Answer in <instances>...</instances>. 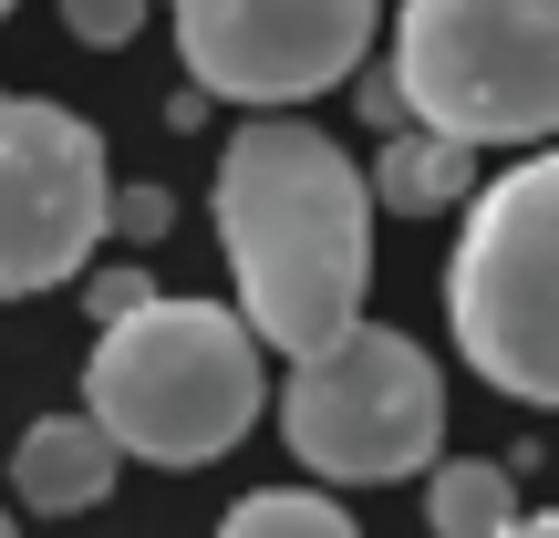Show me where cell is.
I'll return each mask as SVG.
<instances>
[{
  "label": "cell",
  "mask_w": 559,
  "mask_h": 538,
  "mask_svg": "<svg viewBox=\"0 0 559 538\" xmlns=\"http://www.w3.org/2000/svg\"><path fill=\"white\" fill-rule=\"evenodd\" d=\"M218 239L239 260V321L270 352H321L362 321L373 279V187L321 124L260 115L218 156Z\"/></svg>",
  "instance_id": "cell-1"
},
{
  "label": "cell",
  "mask_w": 559,
  "mask_h": 538,
  "mask_svg": "<svg viewBox=\"0 0 559 538\" xmlns=\"http://www.w3.org/2000/svg\"><path fill=\"white\" fill-rule=\"evenodd\" d=\"M83 415L115 435V456L207 466L260 425V342L218 300H156L145 290L83 352Z\"/></svg>",
  "instance_id": "cell-2"
},
{
  "label": "cell",
  "mask_w": 559,
  "mask_h": 538,
  "mask_svg": "<svg viewBox=\"0 0 559 538\" xmlns=\"http://www.w3.org/2000/svg\"><path fill=\"white\" fill-rule=\"evenodd\" d=\"M394 104L456 145H549L559 124V0H404Z\"/></svg>",
  "instance_id": "cell-3"
},
{
  "label": "cell",
  "mask_w": 559,
  "mask_h": 538,
  "mask_svg": "<svg viewBox=\"0 0 559 538\" xmlns=\"http://www.w3.org/2000/svg\"><path fill=\"white\" fill-rule=\"evenodd\" d=\"M445 321L508 404H559V166L539 145L498 187H477L445 270Z\"/></svg>",
  "instance_id": "cell-4"
},
{
  "label": "cell",
  "mask_w": 559,
  "mask_h": 538,
  "mask_svg": "<svg viewBox=\"0 0 559 538\" xmlns=\"http://www.w3.org/2000/svg\"><path fill=\"white\" fill-rule=\"evenodd\" d=\"M280 435L300 445V466L332 487H394L415 466H436L445 435V383L383 321H342L321 352L290 362V394H280Z\"/></svg>",
  "instance_id": "cell-5"
},
{
  "label": "cell",
  "mask_w": 559,
  "mask_h": 538,
  "mask_svg": "<svg viewBox=\"0 0 559 538\" xmlns=\"http://www.w3.org/2000/svg\"><path fill=\"white\" fill-rule=\"evenodd\" d=\"M104 135L41 94H0V300L62 290L104 239Z\"/></svg>",
  "instance_id": "cell-6"
},
{
  "label": "cell",
  "mask_w": 559,
  "mask_h": 538,
  "mask_svg": "<svg viewBox=\"0 0 559 538\" xmlns=\"http://www.w3.org/2000/svg\"><path fill=\"white\" fill-rule=\"evenodd\" d=\"M373 41V0H177V52L228 104H311Z\"/></svg>",
  "instance_id": "cell-7"
},
{
  "label": "cell",
  "mask_w": 559,
  "mask_h": 538,
  "mask_svg": "<svg viewBox=\"0 0 559 538\" xmlns=\"http://www.w3.org/2000/svg\"><path fill=\"white\" fill-rule=\"evenodd\" d=\"M115 435H104L94 415H41L32 435L11 445V498L32 507V518H73V507H104L115 498Z\"/></svg>",
  "instance_id": "cell-8"
},
{
  "label": "cell",
  "mask_w": 559,
  "mask_h": 538,
  "mask_svg": "<svg viewBox=\"0 0 559 538\" xmlns=\"http://www.w3.org/2000/svg\"><path fill=\"white\" fill-rule=\"evenodd\" d=\"M466 156H477V145H456V135H404V124H383V166L362 187H373L383 207H404V218H436L466 187Z\"/></svg>",
  "instance_id": "cell-9"
},
{
  "label": "cell",
  "mask_w": 559,
  "mask_h": 538,
  "mask_svg": "<svg viewBox=\"0 0 559 538\" xmlns=\"http://www.w3.org/2000/svg\"><path fill=\"white\" fill-rule=\"evenodd\" d=\"M425 518H436V538H498L508 518H519V487H508V466L456 456V466H436V487H425Z\"/></svg>",
  "instance_id": "cell-10"
},
{
  "label": "cell",
  "mask_w": 559,
  "mask_h": 538,
  "mask_svg": "<svg viewBox=\"0 0 559 538\" xmlns=\"http://www.w3.org/2000/svg\"><path fill=\"white\" fill-rule=\"evenodd\" d=\"M218 538H362V528L342 518L332 498H311V487H260V498L228 507Z\"/></svg>",
  "instance_id": "cell-11"
},
{
  "label": "cell",
  "mask_w": 559,
  "mask_h": 538,
  "mask_svg": "<svg viewBox=\"0 0 559 538\" xmlns=\"http://www.w3.org/2000/svg\"><path fill=\"white\" fill-rule=\"evenodd\" d=\"M62 32L94 41V52H115V41L145 32V0H62Z\"/></svg>",
  "instance_id": "cell-12"
},
{
  "label": "cell",
  "mask_w": 559,
  "mask_h": 538,
  "mask_svg": "<svg viewBox=\"0 0 559 538\" xmlns=\"http://www.w3.org/2000/svg\"><path fill=\"white\" fill-rule=\"evenodd\" d=\"M104 228H115V239H166V198L156 187H104Z\"/></svg>",
  "instance_id": "cell-13"
},
{
  "label": "cell",
  "mask_w": 559,
  "mask_h": 538,
  "mask_svg": "<svg viewBox=\"0 0 559 538\" xmlns=\"http://www.w3.org/2000/svg\"><path fill=\"white\" fill-rule=\"evenodd\" d=\"M135 300H145V270H104V279H94V311H104V321L135 311Z\"/></svg>",
  "instance_id": "cell-14"
},
{
  "label": "cell",
  "mask_w": 559,
  "mask_h": 538,
  "mask_svg": "<svg viewBox=\"0 0 559 538\" xmlns=\"http://www.w3.org/2000/svg\"><path fill=\"white\" fill-rule=\"evenodd\" d=\"M362 115H373V124H404V104H394V73H362Z\"/></svg>",
  "instance_id": "cell-15"
},
{
  "label": "cell",
  "mask_w": 559,
  "mask_h": 538,
  "mask_svg": "<svg viewBox=\"0 0 559 538\" xmlns=\"http://www.w3.org/2000/svg\"><path fill=\"white\" fill-rule=\"evenodd\" d=\"M498 538H559V528H549V518H508Z\"/></svg>",
  "instance_id": "cell-16"
},
{
  "label": "cell",
  "mask_w": 559,
  "mask_h": 538,
  "mask_svg": "<svg viewBox=\"0 0 559 538\" xmlns=\"http://www.w3.org/2000/svg\"><path fill=\"white\" fill-rule=\"evenodd\" d=\"M0 11H11V0H0Z\"/></svg>",
  "instance_id": "cell-17"
}]
</instances>
